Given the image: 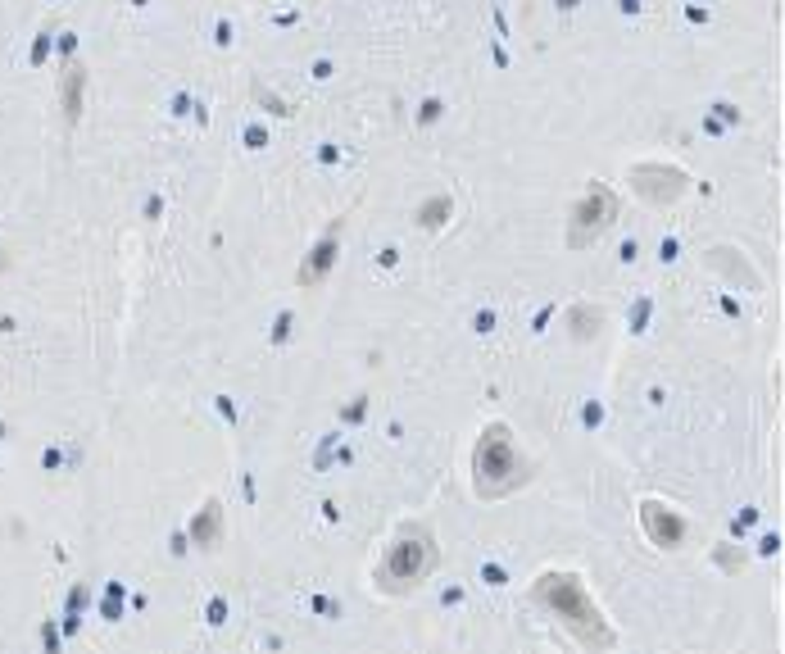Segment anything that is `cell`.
Listing matches in <instances>:
<instances>
[{
    "instance_id": "3957f363",
    "label": "cell",
    "mask_w": 785,
    "mask_h": 654,
    "mask_svg": "<svg viewBox=\"0 0 785 654\" xmlns=\"http://www.w3.org/2000/svg\"><path fill=\"white\" fill-rule=\"evenodd\" d=\"M436 559H441V550H436L432 527H427V523H404L400 532H395V541L386 545L382 568H377V586H382L386 595L418 591V586L432 577Z\"/></svg>"
},
{
    "instance_id": "277c9868",
    "label": "cell",
    "mask_w": 785,
    "mask_h": 654,
    "mask_svg": "<svg viewBox=\"0 0 785 654\" xmlns=\"http://www.w3.org/2000/svg\"><path fill=\"white\" fill-rule=\"evenodd\" d=\"M640 523H645L649 541L663 545V550H677V545L686 541V523H681L672 509H663V505H645V509H640Z\"/></svg>"
},
{
    "instance_id": "7a4b0ae2",
    "label": "cell",
    "mask_w": 785,
    "mask_h": 654,
    "mask_svg": "<svg viewBox=\"0 0 785 654\" xmlns=\"http://www.w3.org/2000/svg\"><path fill=\"white\" fill-rule=\"evenodd\" d=\"M531 459L522 455V446L513 441V432L504 423H486L472 446V491L481 500H504L513 491L531 482Z\"/></svg>"
},
{
    "instance_id": "6da1fadb",
    "label": "cell",
    "mask_w": 785,
    "mask_h": 654,
    "mask_svg": "<svg viewBox=\"0 0 785 654\" xmlns=\"http://www.w3.org/2000/svg\"><path fill=\"white\" fill-rule=\"evenodd\" d=\"M531 600H536L540 609H550V614L572 632V641H581L586 650H613V645H618L609 618L599 614V605L586 595V582H581L577 573H559V568H554V573H540L536 582H531Z\"/></svg>"
}]
</instances>
